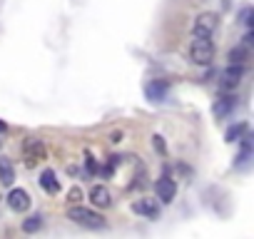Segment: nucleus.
Here are the masks:
<instances>
[{
    "label": "nucleus",
    "mask_w": 254,
    "mask_h": 239,
    "mask_svg": "<svg viewBox=\"0 0 254 239\" xmlns=\"http://www.w3.org/2000/svg\"><path fill=\"white\" fill-rule=\"evenodd\" d=\"M67 219H72L75 224H82V227H87V229H105V227H107V222H105L102 214H97V212H92V209H85V207H80V204H72V207L67 209Z\"/></svg>",
    "instance_id": "nucleus-1"
},
{
    "label": "nucleus",
    "mask_w": 254,
    "mask_h": 239,
    "mask_svg": "<svg viewBox=\"0 0 254 239\" xmlns=\"http://www.w3.org/2000/svg\"><path fill=\"white\" fill-rule=\"evenodd\" d=\"M190 58L197 65H212V60H214V45H212V40L209 38H194L192 40V48H190Z\"/></svg>",
    "instance_id": "nucleus-2"
},
{
    "label": "nucleus",
    "mask_w": 254,
    "mask_h": 239,
    "mask_svg": "<svg viewBox=\"0 0 254 239\" xmlns=\"http://www.w3.org/2000/svg\"><path fill=\"white\" fill-rule=\"evenodd\" d=\"M242 75H244V65H232L222 72V82H219V90L222 92H232L239 82H242Z\"/></svg>",
    "instance_id": "nucleus-3"
},
{
    "label": "nucleus",
    "mask_w": 254,
    "mask_h": 239,
    "mask_svg": "<svg viewBox=\"0 0 254 239\" xmlns=\"http://www.w3.org/2000/svg\"><path fill=\"white\" fill-rule=\"evenodd\" d=\"M214 28H217V15H212V13H202V15L194 20L192 35H194V38H212Z\"/></svg>",
    "instance_id": "nucleus-4"
},
{
    "label": "nucleus",
    "mask_w": 254,
    "mask_h": 239,
    "mask_svg": "<svg viewBox=\"0 0 254 239\" xmlns=\"http://www.w3.org/2000/svg\"><path fill=\"white\" fill-rule=\"evenodd\" d=\"M23 152H25V160H28V165H30V167L45 160V147H43V142H40V140L28 137V140H25V145H23Z\"/></svg>",
    "instance_id": "nucleus-5"
},
{
    "label": "nucleus",
    "mask_w": 254,
    "mask_h": 239,
    "mask_svg": "<svg viewBox=\"0 0 254 239\" xmlns=\"http://www.w3.org/2000/svg\"><path fill=\"white\" fill-rule=\"evenodd\" d=\"M155 192H157V199L167 204V202L175 199V194H177V184H175L172 177H160V179L155 182Z\"/></svg>",
    "instance_id": "nucleus-6"
},
{
    "label": "nucleus",
    "mask_w": 254,
    "mask_h": 239,
    "mask_svg": "<svg viewBox=\"0 0 254 239\" xmlns=\"http://www.w3.org/2000/svg\"><path fill=\"white\" fill-rule=\"evenodd\" d=\"M8 207H10L13 212H28V209H30V197H28V192L20 189V187L10 189V194H8Z\"/></svg>",
    "instance_id": "nucleus-7"
},
{
    "label": "nucleus",
    "mask_w": 254,
    "mask_h": 239,
    "mask_svg": "<svg viewBox=\"0 0 254 239\" xmlns=\"http://www.w3.org/2000/svg\"><path fill=\"white\" fill-rule=\"evenodd\" d=\"M90 202H92L95 207L105 209V207H110V204H112V194H110V189H107V187L95 184V187L90 189Z\"/></svg>",
    "instance_id": "nucleus-8"
},
{
    "label": "nucleus",
    "mask_w": 254,
    "mask_h": 239,
    "mask_svg": "<svg viewBox=\"0 0 254 239\" xmlns=\"http://www.w3.org/2000/svg\"><path fill=\"white\" fill-rule=\"evenodd\" d=\"M15 182V167L8 157L0 155V184H5V187H13Z\"/></svg>",
    "instance_id": "nucleus-9"
},
{
    "label": "nucleus",
    "mask_w": 254,
    "mask_h": 239,
    "mask_svg": "<svg viewBox=\"0 0 254 239\" xmlns=\"http://www.w3.org/2000/svg\"><path fill=\"white\" fill-rule=\"evenodd\" d=\"M132 212H135V214H145V217L155 219V217L160 214V207L155 204V199H137V202L132 204Z\"/></svg>",
    "instance_id": "nucleus-10"
},
{
    "label": "nucleus",
    "mask_w": 254,
    "mask_h": 239,
    "mask_svg": "<svg viewBox=\"0 0 254 239\" xmlns=\"http://www.w3.org/2000/svg\"><path fill=\"white\" fill-rule=\"evenodd\" d=\"M145 95H147V100H152V102H162L165 95H167V82H162V80L150 82V85L145 87Z\"/></svg>",
    "instance_id": "nucleus-11"
},
{
    "label": "nucleus",
    "mask_w": 254,
    "mask_h": 239,
    "mask_svg": "<svg viewBox=\"0 0 254 239\" xmlns=\"http://www.w3.org/2000/svg\"><path fill=\"white\" fill-rule=\"evenodd\" d=\"M234 105H237V97H234V95H222V97L214 102V107H212V110H214V115H217V117H227V115L232 112V107H234Z\"/></svg>",
    "instance_id": "nucleus-12"
},
{
    "label": "nucleus",
    "mask_w": 254,
    "mask_h": 239,
    "mask_svg": "<svg viewBox=\"0 0 254 239\" xmlns=\"http://www.w3.org/2000/svg\"><path fill=\"white\" fill-rule=\"evenodd\" d=\"M40 187H43L48 194H58V192H60V182H58V177H55L53 170H45V172L40 175Z\"/></svg>",
    "instance_id": "nucleus-13"
},
{
    "label": "nucleus",
    "mask_w": 254,
    "mask_h": 239,
    "mask_svg": "<svg viewBox=\"0 0 254 239\" xmlns=\"http://www.w3.org/2000/svg\"><path fill=\"white\" fill-rule=\"evenodd\" d=\"M227 58H229V62H232V65H244V62L249 60V45H244V43H242V45L232 48Z\"/></svg>",
    "instance_id": "nucleus-14"
},
{
    "label": "nucleus",
    "mask_w": 254,
    "mask_h": 239,
    "mask_svg": "<svg viewBox=\"0 0 254 239\" xmlns=\"http://www.w3.org/2000/svg\"><path fill=\"white\" fill-rule=\"evenodd\" d=\"M242 135H247V122H239V125H232L229 130H227V142H239L242 140Z\"/></svg>",
    "instance_id": "nucleus-15"
},
{
    "label": "nucleus",
    "mask_w": 254,
    "mask_h": 239,
    "mask_svg": "<svg viewBox=\"0 0 254 239\" xmlns=\"http://www.w3.org/2000/svg\"><path fill=\"white\" fill-rule=\"evenodd\" d=\"M43 227V217L40 214H33V217H28L25 222H23V232L25 234H33V232H38Z\"/></svg>",
    "instance_id": "nucleus-16"
},
{
    "label": "nucleus",
    "mask_w": 254,
    "mask_h": 239,
    "mask_svg": "<svg viewBox=\"0 0 254 239\" xmlns=\"http://www.w3.org/2000/svg\"><path fill=\"white\" fill-rule=\"evenodd\" d=\"M252 18H254V10H252V8H242V10H239V23H242L244 28H252Z\"/></svg>",
    "instance_id": "nucleus-17"
},
{
    "label": "nucleus",
    "mask_w": 254,
    "mask_h": 239,
    "mask_svg": "<svg viewBox=\"0 0 254 239\" xmlns=\"http://www.w3.org/2000/svg\"><path fill=\"white\" fill-rule=\"evenodd\" d=\"M80 199H82V189H77V187H72V189L67 192V202H70V204H77Z\"/></svg>",
    "instance_id": "nucleus-18"
},
{
    "label": "nucleus",
    "mask_w": 254,
    "mask_h": 239,
    "mask_svg": "<svg viewBox=\"0 0 254 239\" xmlns=\"http://www.w3.org/2000/svg\"><path fill=\"white\" fill-rule=\"evenodd\" d=\"M87 172H90V175H95V172H97V165L92 162V157H87Z\"/></svg>",
    "instance_id": "nucleus-19"
},
{
    "label": "nucleus",
    "mask_w": 254,
    "mask_h": 239,
    "mask_svg": "<svg viewBox=\"0 0 254 239\" xmlns=\"http://www.w3.org/2000/svg\"><path fill=\"white\" fill-rule=\"evenodd\" d=\"M152 145H157L160 152H165V145H162V137H152Z\"/></svg>",
    "instance_id": "nucleus-20"
},
{
    "label": "nucleus",
    "mask_w": 254,
    "mask_h": 239,
    "mask_svg": "<svg viewBox=\"0 0 254 239\" xmlns=\"http://www.w3.org/2000/svg\"><path fill=\"white\" fill-rule=\"evenodd\" d=\"M8 127H5V122H3V120H0V132H5Z\"/></svg>",
    "instance_id": "nucleus-21"
}]
</instances>
